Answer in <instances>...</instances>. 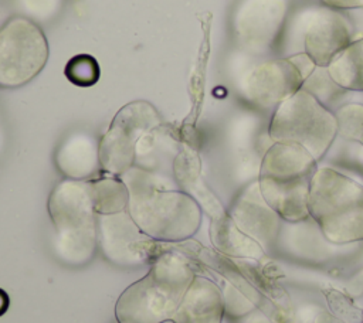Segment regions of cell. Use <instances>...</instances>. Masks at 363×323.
I'll list each match as a JSON object with an SVG mask.
<instances>
[{
	"label": "cell",
	"mask_w": 363,
	"mask_h": 323,
	"mask_svg": "<svg viewBox=\"0 0 363 323\" xmlns=\"http://www.w3.org/2000/svg\"><path fill=\"white\" fill-rule=\"evenodd\" d=\"M302 52L316 67H328L349 44L363 38V7L336 10L326 6L308 7L294 18Z\"/></svg>",
	"instance_id": "7"
},
{
	"label": "cell",
	"mask_w": 363,
	"mask_h": 323,
	"mask_svg": "<svg viewBox=\"0 0 363 323\" xmlns=\"http://www.w3.org/2000/svg\"><path fill=\"white\" fill-rule=\"evenodd\" d=\"M303 78L288 57L265 60L242 78V96L261 109H277L302 88Z\"/></svg>",
	"instance_id": "11"
},
{
	"label": "cell",
	"mask_w": 363,
	"mask_h": 323,
	"mask_svg": "<svg viewBox=\"0 0 363 323\" xmlns=\"http://www.w3.org/2000/svg\"><path fill=\"white\" fill-rule=\"evenodd\" d=\"M200 170L201 163L197 150L191 144L183 142V146L173 162V177L177 183V187L187 193L191 186L199 178H201Z\"/></svg>",
	"instance_id": "23"
},
{
	"label": "cell",
	"mask_w": 363,
	"mask_h": 323,
	"mask_svg": "<svg viewBox=\"0 0 363 323\" xmlns=\"http://www.w3.org/2000/svg\"><path fill=\"white\" fill-rule=\"evenodd\" d=\"M337 136L345 142L363 146V103L346 102L335 110Z\"/></svg>",
	"instance_id": "22"
},
{
	"label": "cell",
	"mask_w": 363,
	"mask_h": 323,
	"mask_svg": "<svg viewBox=\"0 0 363 323\" xmlns=\"http://www.w3.org/2000/svg\"><path fill=\"white\" fill-rule=\"evenodd\" d=\"M210 239L213 246L220 254L234 259L259 261L267 255L257 241L244 234L235 225L227 211L216 218H211Z\"/></svg>",
	"instance_id": "17"
},
{
	"label": "cell",
	"mask_w": 363,
	"mask_h": 323,
	"mask_svg": "<svg viewBox=\"0 0 363 323\" xmlns=\"http://www.w3.org/2000/svg\"><path fill=\"white\" fill-rule=\"evenodd\" d=\"M47 60V38L33 20L13 17L0 28V88L26 85Z\"/></svg>",
	"instance_id": "8"
},
{
	"label": "cell",
	"mask_w": 363,
	"mask_h": 323,
	"mask_svg": "<svg viewBox=\"0 0 363 323\" xmlns=\"http://www.w3.org/2000/svg\"><path fill=\"white\" fill-rule=\"evenodd\" d=\"M296 232L306 239V244L301 242H285V244H277L275 248H279L281 251L285 249L286 254L295 256V258H305L306 261L315 259L318 262L330 258V255H335V248L340 246L336 244H332L326 239L323 232L320 231L319 225L315 222V220L309 215L306 220L292 222Z\"/></svg>",
	"instance_id": "18"
},
{
	"label": "cell",
	"mask_w": 363,
	"mask_h": 323,
	"mask_svg": "<svg viewBox=\"0 0 363 323\" xmlns=\"http://www.w3.org/2000/svg\"><path fill=\"white\" fill-rule=\"evenodd\" d=\"M360 323H363V312H362V322Z\"/></svg>",
	"instance_id": "35"
},
{
	"label": "cell",
	"mask_w": 363,
	"mask_h": 323,
	"mask_svg": "<svg viewBox=\"0 0 363 323\" xmlns=\"http://www.w3.org/2000/svg\"><path fill=\"white\" fill-rule=\"evenodd\" d=\"M225 317L220 286L201 275H196L177 306L173 323H223Z\"/></svg>",
	"instance_id": "14"
},
{
	"label": "cell",
	"mask_w": 363,
	"mask_h": 323,
	"mask_svg": "<svg viewBox=\"0 0 363 323\" xmlns=\"http://www.w3.org/2000/svg\"><path fill=\"white\" fill-rule=\"evenodd\" d=\"M163 323H173V320H166V322H163Z\"/></svg>",
	"instance_id": "33"
},
{
	"label": "cell",
	"mask_w": 363,
	"mask_h": 323,
	"mask_svg": "<svg viewBox=\"0 0 363 323\" xmlns=\"http://www.w3.org/2000/svg\"><path fill=\"white\" fill-rule=\"evenodd\" d=\"M354 94H360V95H362V98H363V92H354ZM362 103H363V101H362Z\"/></svg>",
	"instance_id": "34"
},
{
	"label": "cell",
	"mask_w": 363,
	"mask_h": 323,
	"mask_svg": "<svg viewBox=\"0 0 363 323\" xmlns=\"http://www.w3.org/2000/svg\"><path fill=\"white\" fill-rule=\"evenodd\" d=\"M309 215L328 241L349 245L363 241V184L329 166L311 180Z\"/></svg>",
	"instance_id": "4"
},
{
	"label": "cell",
	"mask_w": 363,
	"mask_h": 323,
	"mask_svg": "<svg viewBox=\"0 0 363 323\" xmlns=\"http://www.w3.org/2000/svg\"><path fill=\"white\" fill-rule=\"evenodd\" d=\"M234 323H278V322L274 320L272 317H269L259 307H255L254 310H251L245 316H242L240 319H235Z\"/></svg>",
	"instance_id": "28"
},
{
	"label": "cell",
	"mask_w": 363,
	"mask_h": 323,
	"mask_svg": "<svg viewBox=\"0 0 363 323\" xmlns=\"http://www.w3.org/2000/svg\"><path fill=\"white\" fill-rule=\"evenodd\" d=\"M9 305H10L9 295L3 289H0V316H3L7 312Z\"/></svg>",
	"instance_id": "32"
},
{
	"label": "cell",
	"mask_w": 363,
	"mask_h": 323,
	"mask_svg": "<svg viewBox=\"0 0 363 323\" xmlns=\"http://www.w3.org/2000/svg\"><path fill=\"white\" fill-rule=\"evenodd\" d=\"M301 89L312 94L322 105L333 112L339 108L337 103L349 94V91L343 89L333 81L326 67H316L315 71L303 81Z\"/></svg>",
	"instance_id": "21"
},
{
	"label": "cell",
	"mask_w": 363,
	"mask_h": 323,
	"mask_svg": "<svg viewBox=\"0 0 363 323\" xmlns=\"http://www.w3.org/2000/svg\"><path fill=\"white\" fill-rule=\"evenodd\" d=\"M227 212L235 225L257 241L267 254L275 249L284 220L265 201L257 180L235 196Z\"/></svg>",
	"instance_id": "13"
},
{
	"label": "cell",
	"mask_w": 363,
	"mask_h": 323,
	"mask_svg": "<svg viewBox=\"0 0 363 323\" xmlns=\"http://www.w3.org/2000/svg\"><path fill=\"white\" fill-rule=\"evenodd\" d=\"M58 170L71 180H92L104 173L99 140L86 132H75L64 139L55 153Z\"/></svg>",
	"instance_id": "15"
},
{
	"label": "cell",
	"mask_w": 363,
	"mask_h": 323,
	"mask_svg": "<svg viewBox=\"0 0 363 323\" xmlns=\"http://www.w3.org/2000/svg\"><path fill=\"white\" fill-rule=\"evenodd\" d=\"M347 289L352 295H360L363 292V269L350 279Z\"/></svg>",
	"instance_id": "31"
},
{
	"label": "cell",
	"mask_w": 363,
	"mask_h": 323,
	"mask_svg": "<svg viewBox=\"0 0 363 323\" xmlns=\"http://www.w3.org/2000/svg\"><path fill=\"white\" fill-rule=\"evenodd\" d=\"M313 323H347V322L336 317L335 314H332L328 310H320L313 317Z\"/></svg>",
	"instance_id": "30"
},
{
	"label": "cell",
	"mask_w": 363,
	"mask_h": 323,
	"mask_svg": "<svg viewBox=\"0 0 363 323\" xmlns=\"http://www.w3.org/2000/svg\"><path fill=\"white\" fill-rule=\"evenodd\" d=\"M196 275L187 258L169 248L150 262L143 278L121 293L115 305L116 322L163 323L172 320Z\"/></svg>",
	"instance_id": "2"
},
{
	"label": "cell",
	"mask_w": 363,
	"mask_h": 323,
	"mask_svg": "<svg viewBox=\"0 0 363 323\" xmlns=\"http://www.w3.org/2000/svg\"><path fill=\"white\" fill-rule=\"evenodd\" d=\"M47 207L55 230L54 249L58 258L72 266L89 262L98 248L89 181L61 180L50 193Z\"/></svg>",
	"instance_id": "5"
},
{
	"label": "cell",
	"mask_w": 363,
	"mask_h": 323,
	"mask_svg": "<svg viewBox=\"0 0 363 323\" xmlns=\"http://www.w3.org/2000/svg\"><path fill=\"white\" fill-rule=\"evenodd\" d=\"M316 169L315 157L298 143L272 142L264 153L257 181L265 201L284 221L309 217V188Z\"/></svg>",
	"instance_id": "3"
},
{
	"label": "cell",
	"mask_w": 363,
	"mask_h": 323,
	"mask_svg": "<svg viewBox=\"0 0 363 323\" xmlns=\"http://www.w3.org/2000/svg\"><path fill=\"white\" fill-rule=\"evenodd\" d=\"M328 305L330 307V313L335 314L336 317L347 322V323H360L362 322V312L363 309L356 307L352 300L337 290L329 289L325 292Z\"/></svg>",
	"instance_id": "26"
},
{
	"label": "cell",
	"mask_w": 363,
	"mask_h": 323,
	"mask_svg": "<svg viewBox=\"0 0 363 323\" xmlns=\"http://www.w3.org/2000/svg\"><path fill=\"white\" fill-rule=\"evenodd\" d=\"M323 6L336 10H353L363 7V0H319Z\"/></svg>",
	"instance_id": "29"
},
{
	"label": "cell",
	"mask_w": 363,
	"mask_h": 323,
	"mask_svg": "<svg viewBox=\"0 0 363 323\" xmlns=\"http://www.w3.org/2000/svg\"><path fill=\"white\" fill-rule=\"evenodd\" d=\"M289 61L296 67V69L299 71V74L302 75L303 81L315 71L316 64L313 62V60L306 54V52H295L292 55L288 57Z\"/></svg>",
	"instance_id": "27"
},
{
	"label": "cell",
	"mask_w": 363,
	"mask_h": 323,
	"mask_svg": "<svg viewBox=\"0 0 363 323\" xmlns=\"http://www.w3.org/2000/svg\"><path fill=\"white\" fill-rule=\"evenodd\" d=\"M268 135L272 142L301 144L319 162L337 137V122L333 110L299 89L274 110Z\"/></svg>",
	"instance_id": "6"
},
{
	"label": "cell",
	"mask_w": 363,
	"mask_h": 323,
	"mask_svg": "<svg viewBox=\"0 0 363 323\" xmlns=\"http://www.w3.org/2000/svg\"><path fill=\"white\" fill-rule=\"evenodd\" d=\"M96 234L105 259L121 268L146 265L169 249L167 242H159L145 234L128 210L96 214Z\"/></svg>",
	"instance_id": "10"
},
{
	"label": "cell",
	"mask_w": 363,
	"mask_h": 323,
	"mask_svg": "<svg viewBox=\"0 0 363 323\" xmlns=\"http://www.w3.org/2000/svg\"><path fill=\"white\" fill-rule=\"evenodd\" d=\"M326 68L343 89L363 92V38L349 44Z\"/></svg>",
	"instance_id": "20"
},
{
	"label": "cell",
	"mask_w": 363,
	"mask_h": 323,
	"mask_svg": "<svg viewBox=\"0 0 363 323\" xmlns=\"http://www.w3.org/2000/svg\"><path fill=\"white\" fill-rule=\"evenodd\" d=\"M64 75L71 84L79 88H88L99 81L101 69L98 61L92 55L78 54L68 60L64 68Z\"/></svg>",
	"instance_id": "24"
},
{
	"label": "cell",
	"mask_w": 363,
	"mask_h": 323,
	"mask_svg": "<svg viewBox=\"0 0 363 323\" xmlns=\"http://www.w3.org/2000/svg\"><path fill=\"white\" fill-rule=\"evenodd\" d=\"M221 280H223V283H221L220 289H221L223 300H224V313L228 319H231V320L240 319L257 307L255 303H252L231 282H228L225 278H223Z\"/></svg>",
	"instance_id": "25"
},
{
	"label": "cell",
	"mask_w": 363,
	"mask_h": 323,
	"mask_svg": "<svg viewBox=\"0 0 363 323\" xmlns=\"http://www.w3.org/2000/svg\"><path fill=\"white\" fill-rule=\"evenodd\" d=\"M88 181L92 205L96 214H115L128 210L129 190L119 176L102 173Z\"/></svg>",
	"instance_id": "19"
},
{
	"label": "cell",
	"mask_w": 363,
	"mask_h": 323,
	"mask_svg": "<svg viewBox=\"0 0 363 323\" xmlns=\"http://www.w3.org/2000/svg\"><path fill=\"white\" fill-rule=\"evenodd\" d=\"M119 177L129 190L128 212L145 234L159 242H182L199 231L203 210L174 178L138 166Z\"/></svg>",
	"instance_id": "1"
},
{
	"label": "cell",
	"mask_w": 363,
	"mask_h": 323,
	"mask_svg": "<svg viewBox=\"0 0 363 323\" xmlns=\"http://www.w3.org/2000/svg\"><path fill=\"white\" fill-rule=\"evenodd\" d=\"M163 120L147 101H133L113 116L99 140V159L104 173L121 176L135 164L138 142Z\"/></svg>",
	"instance_id": "9"
},
{
	"label": "cell",
	"mask_w": 363,
	"mask_h": 323,
	"mask_svg": "<svg viewBox=\"0 0 363 323\" xmlns=\"http://www.w3.org/2000/svg\"><path fill=\"white\" fill-rule=\"evenodd\" d=\"M288 0H244L234 16V30L240 44L250 52L269 50L281 34Z\"/></svg>",
	"instance_id": "12"
},
{
	"label": "cell",
	"mask_w": 363,
	"mask_h": 323,
	"mask_svg": "<svg viewBox=\"0 0 363 323\" xmlns=\"http://www.w3.org/2000/svg\"><path fill=\"white\" fill-rule=\"evenodd\" d=\"M180 135L172 126L164 123L149 130L136 146L135 164L150 173L173 177V162L182 149Z\"/></svg>",
	"instance_id": "16"
}]
</instances>
